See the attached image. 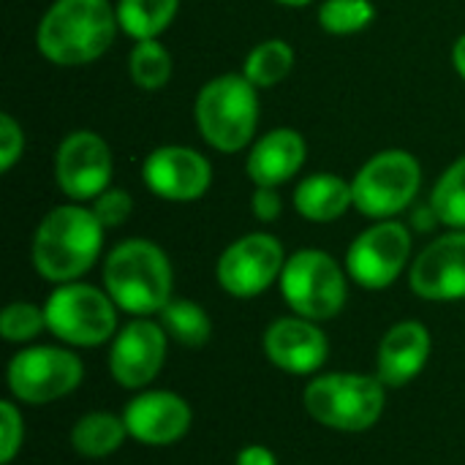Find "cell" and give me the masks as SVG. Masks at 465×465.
Returning <instances> with one entry per match:
<instances>
[{"instance_id":"9c48e42d","label":"cell","mask_w":465,"mask_h":465,"mask_svg":"<svg viewBox=\"0 0 465 465\" xmlns=\"http://www.w3.org/2000/svg\"><path fill=\"white\" fill-rule=\"evenodd\" d=\"M84 379V362L63 346H27L5 368V384L16 403L49 406L71 395Z\"/></svg>"},{"instance_id":"4fadbf2b","label":"cell","mask_w":465,"mask_h":465,"mask_svg":"<svg viewBox=\"0 0 465 465\" xmlns=\"http://www.w3.org/2000/svg\"><path fill=\"white\" fill-rule=\"evenodd\" d=\"M112 147L95 131L68 134L54 153V180L71 202H93L101 196L112 185Z\"/></svg>"},{"instance_id":"30bf717a","label":"cell","mask_w":465,"mask_h":465,"mask_svg":"<svg viewBox=\"0 0 465 465\" xmlns=\"http://www.w3.org/2000/svg\"><path fill=\"white\" fill-rule=\"evenodd\" d=\"M411 262V229L395 218L376 221L365 232L354 237L346 251V272L349 278L368 289L384 292L390 289Z\"/></svg>"},{"instance_id":"7402d4cb","label":"cell","mask_w":465,"mask_h":465,"mask_svg":"<svg viewBox=\"0 0 465 465\" xmlns=\"http://www.w3.org/2000/svg\"><path fill=\"white\" fill-rule=\"evenodd\" d=\"M120 30L134 41L158 38L177 16L180 0H117L114 3Z\"/></svg>"},{"instance_id":"ffe728a7","label":"cell","mask_w":465,"mask_h":465,"mask_svg":"<svg viewBox=\"0 0 465 465\" xmlns=\"http://www.w3.org/2000/svg\"><path fill=\"white\" fill-rule=\"evenodd\" d=\"M354 207L351 183L332 172H316L294 188V210L311 223H332Z\"/></svg>"},{"instance_id":"83f0119b","label":"cell","mask_w":465,"mask_h":465,"mask_svg":"<svg viewBox=\"0 0 465 465\" xmlns=\"http://www.w3.org/2000/svg\"><path fill=\"white\" fill-rule=\"evenodd\" d=\"M46 330V313L35 302H8L0 313V338L5 343H19L27 346L33 343L41 332Z\"/></svg>"},{"instance_id":"4316f807","label":"cell","mask_w":465,"mask_h":465,"mask_svg":"<svg viewBox=\"0 0 465 465\" xmlns=\"http://www.w3.org/2000/svg\"><path fill=\"white\" fill-rule=\"evenodd\" d=\"M376 19L371 0H324L319 5V25L332 35H351L365 30Z\"/></svg>"},{"instance_id":"277c9868","label":"cell","mask_w":465,"mask_h":465,"mask_svg":"<svg viewBox=\"0 0 465 465\" xmlns=\"http://www.w3.org/2000/svg\"><path fill=\"white\" fill-rule=\"evenodd\" d=\"M302 406L313 422L335 433H365L387 409V387L368 373H322L308 381Z\"/></svg>"},{"instance_id":"5bb4252c","label":"cell","mask_w":465,"mask_h":465,"mask_svg":"<svg viewBox=\"0 0 465 465\" xmlns=\"http://www.w3.org/2000/svg\"><path fill=\"white\" fill-rule=\"evenodd\" d=\"M142 180L163 202L188 204L202 199L213 185L210 161L188 144H163L147 153Z\"/></svg>"},{"instance_id":"2e32d148","label":"cell","mask_w":465,"mask_h":465,"mask_svg":"<svg viewBox=\"0 0 465 465\" xmlns=\"http://www.w3.org/2000/svg\"><path fill=\"white\" fill-rule=\"evenodd\" d=\"M128 436L144 447H172L193 425L191 403L169 390H142L123 409Z\"/></svg>"},{"instance_id":"f1b7e54d","label":"cell","mask_w":465,"mask_h":465,"mask_svg":"<svg viewBox=\"0 0 465 465\" xmlns=\"http://www.w3.org/2000/svg\"><path fill=\"white\" fill-rule=\"evenodd\" d=\"M25 444V420L16 401H0V465H11Z\"/></svg>"},{"instance_id":"d4e9b609","label":"cell","mask_w":465,"mask_h":465,"mask_svg":"<svg viewBox=\"0 0 465 465\" xmlns=\"http://www.w3.org/2000/svg\"><path fill=\"white\" fill-rule=\"evenodd\" d=\"M172 71H174L172 54L158 38L134 44V49L128 54V74L139 90L155 93V90L166 87V82L172 79Z\"/></svg>"},{"instance_id":"603a6c76","label":"cell","mask_w":465,"mask_h":465,"mask_svg":"<svg viewBox=\"0 0 465 465\" xmlns=\"http://www.w3.org/2000/svg\"><path fill=\"white\" fill-rule=\"evenodd\" d=\"M294 68V49L289 41L283 38H267L262 44H256L248 57H245V65H242V74L245 79L259 87V90H267V87H275L281 84Z\"/></svg>"},{"instance_id":"44dd1931","label":"cell","mask_w":465,"mask_h":465,"mask_svg":"<svg viewBox=\"0 0 465 465\" xmlns=\"http://www.w3.org/2000/svg\"><path fill=\"white\" fill-rule=\"evenodd\" d=\"M128 439V428L123 414L109 411H90L82 414L71 428V447L79 458L87 460H104L114 455Z\"/></svg>"},{"instance_id":"3957f363","label":"cell","mask_w":465,"mask_h":465,"mask_svg":"<svg viewBox=\"0 0 465 465\" xmlns=\"http://www.w3.org/2000/svg\"><path fill=\"white\" fill-rule=\"evenodd\" d=\"M104 289L123 313L153 316L174 300V270L161 245L131 237L104 259Z\"/></svg>"},{"instance_id":"7c38bea8","label":"cell","mask_w":465,"mask_h":465,"mask_svg":"<svg viewBox=\"0 0 465 465\" xmlns=\"http://www.w3.org/2000/svg\"><path fill=\"white\" fill-rule=\"evenodd\" d=\"M169 341L172 338L166 335L163 324L153 322L150 316H136L117 330L106 360L117 387L131 392L147 390L163 371Z\"/></svg>"},{"instance_id":"836d02e7","label":"cell","mask_w":465,"mask_h":465,"mask_svg":"<svg viewBox=\"0 0 465 465\" xmlns=\"http://www.w3.org/2000/svg\"><path fill=\"white\" fill-rule=\"evenodd\" d=\"M439 223V215H436V210L428 204V207H420L417 210V218H414V229H420V232H430L433 226Z\"/></svg>"},{"instance_id":"484cf974","label":"cell","mask_w":465,"mask_h":465,"mask_svg":"<svg viewBox=\"0 0 465 465\" xmlns=\"http://www.w3.org/2000/svg\"><path fill=\"white\" fill-rule=\"evenodd\" d=\"M430 207L439 215V223L447 229L465 232V155L444 169L430 193Z\"/></svg>"},{"instance_id":"8fae6325","label":"cell","mask_w":465,"mask_h":465,"mask_svg":"<svg viewBox=\"0 0 465 465\" xmlns=\"http://www.w3.org/2000/svg\"><path fill=\"white\" fill-rule=\"evenodd\" d=\"M286 251L278 237L267 232H251L234 240L215 264L218 286L234 300H253L281 281L286 267Z\"/></svg>"},{"instance_id":"e0dca14e","label":"cell","mask_w":465,"mask_h":465,"mask_svg":"<svg viewBox=\"0 0 465 465\" xmlns=\"http://www.w3.org/2000/svg\"><path fill=\"white\" fill-rule=\"evenodd\" d=\"M262 346L270 365H275L289 376H313L316 371L324 368L330 357L327 332L319 327V322L302 316L275 319L264 330Z\"/></svg>"},{"instance_id":"5b68a950","label":"cell","mask_w":465,"mask_h":465,"mask_svg":"<svg viewBox=\"0 0 465 465\" xmlns=\"http://www.w3.org/2000/svg\"><path fill=\"white\" fill-rule=\"evenodd\" d=\"M193 117L213 150L240 153L253 142L259 125V87L245 74H221L199 90Z\"/></svg>"},{"instance_id":"52a82bcc","label":"cell","mask_w":465,"mask_h":465,"mask_svg":"<svg viewBox=\"0 0 465 465\" xmlns=\"http://www.w3.org/2000/svg\"><path fill=\"white\" fill-rule=\"evenodd\" d=\"M117 305L106 289L60 283L44 302L46 330L71 349H98L117 335Z\"/></svg>"},{"instance_id":"6da1fadb","label":"cell","mask_w":465,"mask_h":465,"mask_svg":"<svg viewBox=\"0 0 465 465\" xmlns=\"http://www.w3.org/2000/svg\"><path fill=\"white\" fill-rule=\"evenodd\" d=\"M104 232L93 207H84L82 202L49 210L33 234L30 259L35 272L54 286L79 281L98 262Z\"/></svg>"},{"instance_id":"e575fe53","label":"cell","mask_w":465,"mask_h":465,"mask_svg":"<svg viewBox=\"0 0 465 465\" xmlns=\"http://www.w3.org/2000/svg\"><path fill=\"white\" fill-rule=\"evenodd\" d=\"M452 65L460 74V79L465 82V33L452 44Z\"/></svg>"},{"instance_id":"1f68e13d","label":"cell","mask_w":465,"mask_h":465,"mask_svg":"<svg viewBox=\"0 0 465 465\" xmlns=\"http://www.w3.org/2000/svg\"><path fill=\"white\" fill-rule=\"evenodd\" d=\"M251 213L256 221L262 223H272L281 218L283 213V199L278 193V188H270V185H256L253 196H251Z\"/></svg>"},{"instance_id":"f546056e","label":"cell","mask_w":465,"mask_h":465,"mask_svg":"<svg viewBox=\"0 0 465 465\" xmlns=\"http://www.w3.org/2000/svg\"><path fill=\"white\" fill-rule=\"evenodd\" d=\"M90 207H93L95 218L104 223V229H117V226H123V223L131 218V213H134V199H131L128 191L112 188V185H109L101 196H95V199L90 202Z\"/></svg>"},{"instance_id":"9a60e30c","label":"cell","mask_w":465,"mask_h":465,"mask_svg":"<svg viewBox=\"0 0 465 465\" xmlns=\"http://www.w3.org/2000/svg\"><path fill=\"white\" fill-rule=\"evenodd\" d=\"M409 286L428 302L465 300V232L452 229L420 251L409 270Z\"/></svg>"},{"instance_id":"7a4b0ae2","label":"cell","mask_w":465,"mask_h":465,"mask_svg":"<svg viewBox=\"0 0 465 465\" xmlns=\"http://www.w3.org/2000/svg\"><path fill=\"white\" fill-rule=\"evenodd\" d=\"M120 30L109 0H54L35 27L38 52L54 65L95 63Z\"/></svg>"},{"instance_id":"8992f818","label":"cell","mask_w":465,"mask_h":465,"mask_svg":"<svg viewBox=\"0 0 465 465\" xmlns=\"http://www.w3.org/2000/svg\"><path fill=\"white\" fill-rule=\"evenodd\" d=\"M281 294L294 316L330 322L341 316L349 300V272L327 251L302 248L286 259L281 272Z\"/></svg>"},{"instance_id":"ba28073f","label":"cell","mask_w":465,"mask_h":465,"mask_svg":"<svg viewBox=\"0 0 465 465\" xmlns=\"http://www.w3.org/2000/svg\"><path fill=\"white\" fill-rule=\"evenodd\" d=\"M422 185V166L409 150H381L360 166L351 180L360 215L387 221L409 210Z\"/></svg>"},{"instance_id":"cb8c5ba5","label":"cell","mask_w":465,"mask_h":465,"mask_svg":"<svg viewBox=\"0 0 465 465\" xmlns=\"http://www.w3.org/2000/svg\"><path fill=\"white\" fill-rule=\"evenodd\" d=\"M158 316H161L166 335L185 349H202L213 338V319L193 300H177L174 297Z\"/></svg>"},{"instance_id":"4dcf8cb0","label":"cell","mask_w":465,"mask_h":465,"mask_svg":"<svg viewBox=\"0 0 465 465\" xmlns=\"http://www.w3.org/2000/svg\"><path fill=\"white\" fill-rule=\"evenodd\" d=\"M22 153H25V131L8 112H3L0 114V172H11L14 163L22 158Z\"/></svg>"},{"instance_id":"d6a6232c","label":"cell","mask_w":465,"mask_h":465,"mask_svg":"<svg viewBox=\"0 0 465 465\" xmlns=\"http://www.w3.org/2000/svg\"><path fill=\"white\" fill-rule=\"evenodd\" d=\"M234 465H278V458L272 450H267L262 444H248L237 452Z\"/></svg>"},{"instance_id":"d6986e66","label":"cell","mask_w":465,"mask_h":465,"mask_svg":"<svg viewBox=\"0 0 465 465\" xmlns=\"http://www.w3.org/2000/svg\"><path fill=\"white\" fill-rule=\"evenodd\" d=\"M305 158H308V144L300 131L272 128L262 139L253 142L248 161H245V172L253 185L281 188L294 174H300V169L305 166Z\"/></svg>"},{"instance_id":"ac0fdd59","label":"cell","mask_w":465,"mask_h":465,"mask_svg":"<svg viewBox=\"0 0 465 465\" xmlns=\"http://www.w3.org/2000/svg\"><path fill=\"white\" fill-rule=\"evenodd\" d=\"M430 354H433L430 330L414 319L398 322L384 332L379 343L376 376L384 381L387 390H401L425 371Z\"/></svg>"},{"instance_id":"d590c367","label":"cell","mask_w":465,"mask_h":465,"mask_svg":"<svg viewBox=\"0 0 465 465\" xmlns=\"http://www.w3.org/2000/svg\"><path fill=\"white\" fill-rule=\"evenodd\" d=\"M275 3H281V5H289V8H300V5H308L311 0H275Z\"/></svg>"}]
</instances>
